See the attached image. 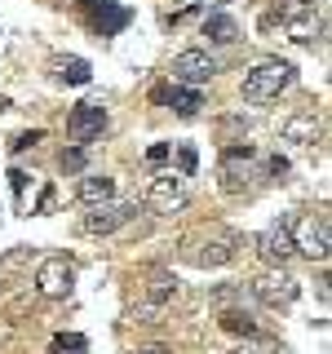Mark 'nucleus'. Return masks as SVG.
Here are the masks:
<instances>
[{
    "instance_id": "nucleus-1",
    "label": "nucleus",
    "mask_w": 332,
    "mask_h": 354,
    "mask_svg": "<svg viewBox=\"0 0 332 354\" xmlns=\"http://www.w3.org/2000/svg\"><path fill=\"white\" fill-rule=\"evenodd\" d=\"M297 80V66L288 62V58H261L252 71H243V97L248 102H275V97L284 93L288 84Z\"/></svg>"
},
{
    "instance_id": "nucleus-2",
    "label": "nucleus",
    "mask_w": 332,
    "mask_h": 354,
    "mask_svg": "<svg viewBox=\"0 0 332 354\" xmlns=\"http://www.w3.org/2000/svg\"><path fill=\"white\" fill-rule=\"evenodd\" d=\"M288 230H293V248L306 252L310 261H328V248H332V221L328 213H306L297 221H288Z\"/></svg>"
},
{
    "instance_id": "nucleus-3",
    "label": "nucleus",
    "mask_w": 332,
    "mask_h": 354,
    "mask_svg": "<svg viewBox=\"0 0 332 354\" xmlns=\"http://www.w3.org/2000/svg\"><path fill=\"white\" fill-rule=\"evenodd\" d=\"M173 297H177V279H173L169 270H151V274H147V292H142V301L129 306V319H133V324H151V319L160 315V310L169 306Z\"/></svg>"
},
{
    "instance_id": "nucleus-4",
    "label": "nucleus",
    "mask_w": 332,
    "mask_h": 354,
    "mask_svg": "<svg viewBox=\"0 0 332 354\" xmlns=\"http://www.w3.org/2000/svg\"><path fill=\"white\" fill-rule=\"evenodd\" d=\"M252 297H257L266 310H288L297 301V279L284 266H270V270H261L257 279H252Z\"/></svg>"
},
{
    "instance_id": "nucleus-5",
    "label": "nucleus",
    "mask_w": 332,
    "mask_h": 354,
    "mask_svg": "<svg viewBox=\"0 0 332 354\" xmlns=\"http://www.w3.org/2000/svg\"><path fill=\"white\" fill-rule=\"evenodd\" d=\"M133 217H138V204H129V199H107V204H93L80 217V230L84 235H111V230L129 226Z\"/></svg>"
},
{
    "instance_id": "nucleus-6",
    "label": "nucleus",
    "mask_w": 332,
    "mask_h": 354,
    "mask_svg": "<svg viewBox=\"0 0 332 354\" xmlns=\"http://www.w3.org/2000/svg\"><path fill=\"white\" fill-rule=\"evenodd\" d=\"M147 208H155V213H177V208H186V177H182V173H160V177H151V186H147Z\"/></svg>"
},
{
    "instance_id": "nucleus-7",
    "label": "nucleus",
    "mask_w": 332,
    "mask_h": 354,
    "mask_svg": "<svg viewBox=\"0 0 332 354\" xmlns=\"http://www.w3.org/2000/svg\"><path fill=\"white\" fill-rule=\"evenodd\" d=\"M252 164H257V151H252V147H230L226 155H221V191H226V195L248 191Z\"/></svg>"
},
{
    "instance_id": "nucleus-8",
    "label": "nucleus",
    "mask_w": 332,
    "mask_h": 354,
    "mask_svg": "<svg viewBox=\"0 0 332 354\" xmlns=\"http://www.w3.org/2000/svg\"><path fill=\"white\" fill-rule=\"evenodd\" d=\"M107 129V106L102 102H80L66 115V133H71V142H80V147H89V142H98Z\"/></svg>"
},
{
    "instance_id": "nucleus-9",
    "label": "nucleus",
    "mask_w": 332,
    "mask_h": 354,
    "mask_svg": "<svg viewBox=\"0 0 332 354\" xmlns=\"http://www.w3.org/2000/svg\"><path fill=\"white\" fill-rule=\"evenodd\" d=\"M169 71H173V80H182V84H204V80L217 75V58L208 49H182Z\"/></svg>"
},
{
    "instance_id": "nucleus-10",
    "label": "nucleus",
    "mask_w": 332,
    "mask_h": 354,
    "mask_svg": "<svg viewBox=\"0 0 332 354\" xmlns=\"http://www.w3.org/2000/svg\"><path fill=\"white\" fill-rule=\"evenodd\" d=\"M71 288H75V270H71V261H66V257H49V261L40 266V274H36V292L40 297L62 301Z\"/></svg>"
},
{
    "instance_id": "nucleus-11",
    "label": "nucleus",
    "mask_w": 332,
    "mask_h": 354,
    "mask_svg": "<svg viewBox=\"0 0 332 354\" xmlns=\"http://www.w3.org/2000/svg\"><path fill=\"white\" fill-rule=\"evenodd\" d=\"M257 252L270 266H284L288 257H293V230H288V221H275V226H266L261 235H257Z\"/></svg>"
},
{
    "instance_id": "nucleus-12",
    "label": "nucleus",
    "mask_w": 332,
    "mask_h": 354,
    "mask_svg": "<svg viewBox=\"0 0 332 354\" xmlns=\"http://www.w3.org/2000/svg\"><path fill=\"white\" fill-rule=\"evenodd\" d=\"M235 257V239L230 235H213V239H199L191 248V261L195 266H226Z\"/></svg>"
},
{
    "instance_id": "nucleus-13",
    "label": "nucleus",
    "mask_w": 332,
    "mask_h": 354,
    "mask_svg": "<svg viewBox=\"0 0 332 354\" xmlns=\"http://www.w3.org/2000/svg\"><path fill=\"white\" fill-rule=\"evenodd\" d=\"M75 199H80L84 208L116 199V177H107V173H84V177H80V186H75Z\"/></svg>"
},
{
    "instance_id": "nucleus-14",
    "label": "nucleus",
    "mask_w": 332,
    "mask_h": 354,
    "mask_svg": "<svg viewBox=\"0 0 332 354\" xmlns=\"http://www.w3.org/2000/svg\"><path fill=\"white\" fill-rule=\"evenodd\" d=\"M279 22H284V31H288V40H297V44H306L310 36L319 31V14H315V5H302V9H293V14H279Z\"/></svg>"
},
{
    "instance_id": "nucleus-15",
    "label": "nucleus",
    "mask_w": 332,
    "mask_h": 354,
    "mask_svg": "<svg viewBox=\"0 0 332 354\" xmlns=\"http://www.w3.org/2000/svg\"><path fill=\"white\" fill-rule=\"evenodd\" d=\"M53 80L58 84H89L93 80V66L84 58H75V53H58L53 58Z\"/></svg>"
},
{
    "instance_id": "nucleus-16",
    "label": "nucleus",
    "mask_w": 332,
    "mask_h": 354,
    "mask_svg": "<svg viewBox=\"0 0 332 354\" xmlns=\"http://www.w3.org/2000/svg\"><path fill=\"white\" fill-rule=\"evenodd\" d=\"M89 14H93L98 36H111V31H120V27L129 22V14L116 5V0H89Z\"/></svg>"
},
{
    "instance_id": "nucleus-17",
    "label": "nucleus",
    "mask_w": 332,
    "mask_h": 354,
    "mask_svg": "<svg viewBox=\"0 0 332 354\" xmlns=\"http://www.w3.org/2000/svg\"><path fill=\"white\" fill-rule=\"evenodd\" d=\"M279 138L284 142H293V147H310V142L319 138V120L310 115V111H302V115H293V120H284V129H279Z\"/></svg>"
},
{
    "instance_id": "nucleus-18",
    "label": "nucleus",
    "mask_w": 332,
    "mask_h": 354,
    "mask_svg": "<svg viewBox=\"0 0 332 354\" xmlns=\"http://www.w3.org/2000/svg\"><path fill=\"white\" fill-rule=\"evenodd\" d=\"M204 36L213 40V44H235V40H239V22L217 9V14H208V18H204Z\"/></svg>"
},
{
    "instance_id": "nucleus-19",
    "label": "nucleus",
    "mask_w": 332,
    "mask_h": 354,
    "mask_svg": "<svg viewBox=\"0 0 332 354\" xmlns=\"http://www.w3.org/2000/svg\"><path fill=\"white\" fill-rule=\"evenodd\" d=\"M221 328L239 332V337H257V319H252L248 310H226V306H221Z\"/></svg>"
},
{
    "instance_id": "nucleus-20",
    "label": "nucleus",
    "mask_w": 332,
    "mask_h": 354,
    "mask_svg": "<svg viewBox=\"0 0 332 354\" xmlns=\"http://www.w3.org/2000/svg\"><path fill=\"white\" fill-rule=\"evenodd\" d=\"M169 106L177 111V115H199V106H204V97H199V88H173L169 93Z\"/></svg>"
},
{
    "instance_id": "nucleus-21",
    "label": "nucleus",
    "mask_w": 332,
    "mask_h": 354,
    "mask_svg": "<svg viewBox=\"0 0 332 354\" xmlns=\"http://www.w3.org/2000/svg\"><path fill=\"white\" fill-rule=\"evenodd\" d=\"M84 350H89V341L80 332H62V337H53V346H49V354H84Z\"/></svg>"
},
{
    "instance_id": "nucleus-22",
    "label": "nucleus",
    "mask_w": 332,
    "mask_h": 354,
    "mask_svg": "<svg viewBox=\"0 0 332 354\" xmlns=\"http://www.w3.org/2000/svg\"><path fill=\"white\" fill-rule=\"evenodd\" d=\"M195 169H199V155H195L191 142H182V147H177V173H182V177H195Z\"/></svg>"
},
{
    "instance_id": "nucleus-23",
    "label": "nucleus",
    "mask_w": 332,
    "mask_h": 354,
    "mask_svg": "<svg viewBox=\"0 0 332 354\" xmlns=\"http://www.w3.org/2000/svg\"><path fill=\"white\" fill-rule=\"evenodd\" d=\"M84 160H89V147L75 142L71 151H62V173H84Z\"/></svg>"
},
{
    "instance_id": "nucleus-24",
    "label": "nucleus",
    "mask_w": 332,
    "mask_h": 354,
    "mask_svg": "<svg viewBox=\"0 0 332 354\" xmlns=\"http://www.w3.org/2000/svg\"><path fill=\"white\" fill-rule=\"evenodd\" d=\"M266 173H270L275 182H284V177H288V160H284V155H270V160H266Z\"/></svg>"
},
{
    "instance_id": "nucleus-25",
    "label": "nucleus",
    "mask_w": 332,
    "mask_h": 354,
    "mask_svg": "<svg viewBox=\"0 0 332 354\" xmlns=\"http://www.w3.org/2000/svg\"><path fill=\"white\" fill-rule=\"evenodd\" d=\"M40 138H44V133H40V129H31V133H18V138L9 142V147H14V151H27V147H36Z\"/></svg>"
},
{
    "instance_id": "nucleus-26",
    "label": "nucleus",
    "mask_w": 332,
    "mask_h": 354,
    "mask_svg": "<svg viewBox=\"0 0 332 354\" xmlns=\"http://www.w3.org/2000/svg\"><path fill=\"white\" fill-rule=\"evenodd\" d=\"M230 354H270V346H266V341H243V346H235V350H230Z\"/></svg>"
},
{
    "instance_id": "nucleus-27",
    "label": "nucleus",
    "mask_w": 332,
    "mask_h": 354,
    "mask_svg": "<svg viewBox=\"0 0 332 354\" xmlns=\"http://www.w3.org/2000/svg\"><path fill=\"white\" fill-rule=\"evenodd\" d=\"M147 160L151 164H164V160H169V147H164V142H155V147L147 151Z\"/></svg>"
},
{
    "instance_id": "nucleus-28",
    "label": "nucleus",
    "mask_w": 332,
    "mask_h": 354,
    "mask_svg": "<svg viewBox=\"0 0 332 354\" xmlns=\"http://www.w3.org/2000/svg\"><path fill=\"white\" fill-rule=\"evenodd\" d=\"M9 182H14V195H22V191H27V173H22V169H14V173H9Z\"/></svg>"
},
{
    "instance_id": "nucleus-29",
    "label": "nucleus",
    "mask_w": 332,
    "mask_h": 354,
    "mask_svg": "<svg viewBox=\"0 0 332 354\" xmlns=\"http://www.w3.org/2000/svg\"><path fill=\"white\" fill-rule=\"evenodd\" d=\"M133 354H169L164 346H151V350H133Z\"/></svg>"
}]
</instances>
